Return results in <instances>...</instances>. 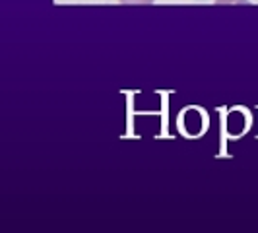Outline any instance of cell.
Wrapping results in <instances>:
<instances>
[{
    "label": "cell",
    "instance_id": "6da1fadb",
    "mask_svg": "<svg viewBox=\"0 0 258 233\" xmlns=\"http://www.w3.org/2000/svg\"><path fill=\"white\" fill-rule=\"evenodd\" d=\"M122 4H152L154 0H118Z\"/></svg>",
    "mask_w": 258,
    "mask_h": 233
}]
</instances>
